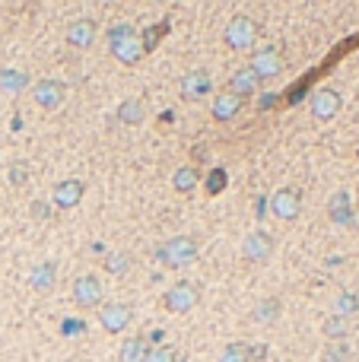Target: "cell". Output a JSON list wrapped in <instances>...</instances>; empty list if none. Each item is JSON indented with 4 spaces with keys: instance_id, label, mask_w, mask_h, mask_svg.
<instances>
[{
    "instance_id": "5",
    "label": "cell",
    "mask_w": 359,
    "mask_h": 362,
    "mask_svg": "<svg viewBox=\"0 0 359 362\" xmlns=\"http://www.w3.org/2000/svg\"><path fill=\"white\" fill-rule=\"evenodd\" d=\"M32 99L39 108L54 111V108H61L64 99H67V86H64L61 80H54V76H45V80H39L32 86Z\"/></svg>"
},
{
    "instance_id": "32",
    "label": "cell",
    "mask_w": 359,
    "mask_h": 362,
    "mask_svg": "<svg viewBox=\"0 0 359 362\" xmlns=\"http://www.w3.org/2000/svg\"><path fill=\"white\" fill-rule=\"evenodd\" d=\"M25 181H29V165L25 162H13L10 165V184H25Z\"/></svg>"
},
{
    "instance_id": "23",
    "label": "cell",
    "mask_w": 359,
    "mask_h": 362,
    "mask_svg": "<svg viewBox=\"0 0 359 362\" xmlns=\"http://www.w3.org/2000/svg\"><path fill=\"white\" fill-rule=\"evenodd\" d=\"M197 181H201L197 169H194V165H182V169L172 175V188H175L178 194H191V191L197 188Z\"/></svg>"
},
{
    "instance_id": "25",
    "label": "cell",
    "mask_w": 359,
    "mask_h": 362,
    "mask_svg": "<svg viewBox=\"0 0 359 362\" xmlns=\"http://www.w3.org/2000/svg\"><path fill=\"white\" fill-rule=\"evenodd\" d=\"M350 334V318H340V315H331L325 321V337L331 340H347Z\"/></svg>"
},
{
    "instance_id": "4",
    "label": "cell",
    "mask_w": 359,
    "mask_h": 362,
    "mask_svg": "<svg viewBox=\"0 0 359 362\" xmlns=\"http://www.w3.org/2000/svg\"><path fill=\"white\" fill-rule=\"evenodd\" d=\"M197 302H201V289L194 286V283H188V280H178L175 286H168L166 296H162V305H166L172 315L191 312Z\"/></svg>"
},
{
    "instance_id": "20",
    "label": "cell",
    "mask_w": 359,
    "mask_h": 362,
    "mask_svg": "<svg viewBox=\"0 0 359 362\" xmlns=\"http://www.w3.org/2000/svg\"><path fill=\"white\" fill-rule=\"evenodd\" d=\"M280 299L276 296H268V299H261L254 308H251V321H258V324H274L276 318H280Z\"/></svg>"
},
{
    "instance_id": "30",
    "label": "cell",
    "mask_w": 359,
    "mask_h": 362,
    "mask_svg": "<svg viewBox=\"0 0 359 362\" xmlns=\"http://www.w3.org/2000/svg\"><path fill=\"white\" fill-rule=\"evenodd\" d=\"M162 32H166V25H150L146 32L140 35V45H143V51H153L159 45V39H162Z\"/></svg>"
},
{
    "instance_id": "19",
    "label": "cell",
    "mask_w": 359,
    "mask_h": 362,
    "mask_svg": "<svg viewBox=\"0 0 359 362\" xmlns=\"http://www.w3.org/2000/svg\"><path fill=\"white\" fill-rule=\"evenodd\" d=\"M150 340L146 337H140V334H137V337H131V340H124V343H121V350H118V362H143L146 359V353H150Z\"/></svg>"
},
{
    "instance_id": "16",
    "label": "cell",
    "mask_w": 359,
    "mask_h": 362,
    "mask_svg": "<svg viewBox=\"0 0 359 362\" xmlns=\"http://www.w3.org/2000/svg\"><path fill=\"white\" fill-rule=\"evenodd\" d=\"M213 121H219V124H226V121H232L239 111H242V99L239 96H232V92L226 89V92H217V99H213Z\"/></svg>"
},
{
    "instance_id": "18",
    "label": "cell",
    "mask_w": 359,
    "mask_h": 362,
    "mask_svg": "<svg viewBox=\"0 0 359 362\" xmlns=\"http://www.w3.org/2000/svg\"><path fill=\"white\" fill-rule=\"evenodd\" d=\"M327 213L337 226H350L353 222V204H350V194L347 191H337L334 198L327 200Z\"/></svg>"
},
{
    "instance_id": "13",
    "label": "cell",
    "mask_w": 359,
    "mask_h": 362,
    "mask_svg": "<svg viewBox=\"0 0 359 362\" xmlns=\"http://www.w3.org/2000/svg\"><path fill=\"white\" fill-rule=\"evenodd\" d=\"M54 206H61V210H70V206H76L80 200H83V194H86V184L80 178H64V181H58L54 184Z\"/></svg>"
},
{
    "instance_id": "3",
    "label": "cell",
    "mask_w": 359,
    "mask_h": 362,
    "mask_svg": "<svg viewBox=\"0 0 359 362\" xmlns=\"http://www.w3.org/2000/svg\"><path fill=\"white\" fill-rule=\"evenodd\" d=\"M258 23L251 17H245V13H239V17H232L229 23H226V45L232 51H248L254 41H258Z\"/></svg>"
},
{
    "instance_id": "1",
    "label": "cell",
    "mask_w": 359,
    "mask_h": 362,
    "mask_svg": "<svg viewBox=\"0 0 359 362\" xmlns=\"http://www.w3.org/2000/svg\"><path fill=\"white\" fill-rule=\"evenodd\" d=\"M109 48L111 54H115L118 64H124V67H134L137 61L146 54L140 45V35H137V29L131 23H118L109 29Z\"/></svg>"
},
{
    "instance_id": "15",
    "label": "cell",
    "mask_w": 359,
    "mask_h": 362,
    "mask_svg": "<svg viewBox=\"0 0 359 362\" xmlns=\"http://www.w3.org/2000/svg\"><path fill=\"white\" fill-rule=\"evenodd\" d=\"M64 39H67L70 48H89L92 41H96V23L92 19H74V23L67 25V32H64Z\"/></svg>"
},
{
    "instance_id": "6",
    "label": "cell",
    "mask_w": 359,
    "mask_h": 362,
    "mask_svg": "<svg viewBox=\"0 0 359 362\" xmlns=\"http://www.w3.org/2000/svg\"><path fill=\"white\" fill-rule=\"evenodd\" d=\"M270 213L276 216V220L283 222H292L296 216L302 213V194L296 188H280L270 194Z\"/></svg>"
},
{
    "instance_id": "34",
    "label": "cell",
    "mask_w": 359,
    "mask_h": 362,
    "mask_svg": "<svg viewBox=\"0 0 359 362\" xmlns=\"http://www.w3.org/2000/svg\"><path fill=\"white\" fill-rule=\"evenodd\" d=\"M258 359H268V346L264 343L248 346V362H258Z\"/></svg>"
},
{
    "instance_id": "9",
    "label": "cell",
    "mask_w": 359,
    "mask_h": 362,
    "mask_svg": "<svg viewBox=\"0 0 359 362\" xmlns=\"http://www.w3.org/2000/svg\"><path fill=\"white\" fill-rule=\"evenodd\" d=\"M74 305L76 308H99L102 305V283L99 277H76L74 280Z\"/></svg>"
},
{
    "instance_id": "35",
    "label": "cell",
    "mask_w": 359,
    "mask_h": 362,
    "mask_svg": "<svg viewBox=\"0 0 359 362\" xmlns=\"http://www.w3.org/2000/svg\"><path fill=\"white\" fill-rule=\"evenodd\" d=\"M194 156H197V159H207V156H210V149H204V147H197V149H194Z\"/></svg>"
},
{
    "instance_id": "12",
    "label": "cell",
    "mask_w": 359,
    "mask_h": 362,
    "mask_svg": "<svg viewBox=\"0 0 359 362\" xmlns=\"http://www.w3.org/2000/svg\"><path fill=\"white\" fill-rule=\"evenodd\" d=\"M286 67V61H283V54L276 48H261V51H254V61H251V70L261 76V83L264 80H270V76H276L280 70Z\"/></svg>"
},
{
    "instance_id": "11",
    "label": "cell",
    "mask_w": 359,
    "mask_h": 362,
    "mask_svg": "<svg viewBox=\"0 0 359 362\" xmlns=\"http://www.w3.org/2000/svg\"><path fill=\"white\" fill-rule=\"evenodd\" d=\"M309 108H312V115H315L318 121H331V118L340 111V92L331 89V86H321V89H315Z\"/></svg>"
},
{
    "instance_id": "10",
    "label": "cell",
    "mask_w": 359,
    "mask_h": 362,
    "mask_svg": "<svg viewBox=\"0 0 359 362\" xmlns=\"http://www.w3.org/2000/svg\"><path fill=\"white\" fill-rule=\"evenodd\" d=\"M213 92V80H210L207 70H188L182 76V99L188 102H201Z\"/></svg>"
},
{
    "instance_id": "2",
    "label": "cell",
    "mask_w": 359,
    "mask_h": 362,
    "mask_svg": "<svg viewBox=\"0 0 359 362\" xmlns=\"http://www.w3.org/2000/svg\"><path fill=\"white\" fill-rule=\"evenodd\" d=\"M153 257L156 261H162L166 267H188V264L197 257V242L191 239V235H175V239H168L166 245L153 248Z\"/></svg>"
},
{
    "instance_id": "22",
    "label": "cell",
    "mask_w": 359,
    "mask_h": 362,
    "mask_svg": "<svg viewBox=\"0 0 359 362\" xmlns=\"http://www.w3.org/2000/svg\"><path fill=\"white\" fill-rule=\"evenodd\" d=\"M25 86H29V76L23 74V70H17V67H3L0 70V89L10 92V96H17V92H23Z\"/></svg>"
},
{
    "instance_id": "14",
    "label": "cell",
    "mask_w": 359,
    "mask_h": 362,
    "mask_svg": "<svg viewBox=\"0 0 359 362\" xmlns=\"http://www.w3.org/2000/svg\"><path fill=\"white\" fill-rule=\"evenodd\" d=\"M229 92L232 96H239V99H251V96H258L261 92V76L251 70V67H239L232 74V80H229Z\"/></svg>"
},
{
    "instance_id": "27",
    "label": "cell",
    "mask_w": 359,
    "mask_h": 362,
    "mask_svg": "<svg viewBox=\"0 0 359 362\" xmlns=\"http://www.w3.org/2000/svg\"><path fill=\"white\" fill-rule=\"evenodd\" d=\"M359 312V296L356 292H340L334 302V315H340V318H350V315Z\"/></svg>"
},
{
    "instance_id": "31",
    "label": "cell",
    "mask_w": 359,
    "mask_h": 362,
    "mask_svg": "<svg viewBox=\"0 0 359 362\" xmlns=\"http://www.w3.org/2000/svg\"><path fill=\"white\" fill-rule=\"evenodd\" d=\"M29 216H32L35 222L51 220V204L48 200H32V204H29Z\"/></svg>"
},
{
    "instance_id": "24",
    "label": "cell",
    "mask_w": 359,
    "mask_h": 362,
    "mask_svg": "<svg viewBox=\"0 0 359 362\" xmlns=\"http://www.w3.org/2000/svg\"><path fill=\"white\" fill-rule=\"evenodd\" d=\"M134 267V255L131 251H111V255H105V270L111 273V277H121V273H127Z\"/></svg>"
},
{
    "instance_id": "26",
    "label": "cell",
    "mask_w": 359,
    "mask_h": 362,
    "mask_svg": "<svg viewBox=\"0 0 359 362\" xmlns=\"http://www.w3.org/2000/svg\"><path fill=\"white\" fill-rule=\"evenodd\" d=\"M321 362H350V346L347 340H331L321 353Z\"/></svg>"
},
{
    "instance_id": "21",
    "label": "cell",
    "mask_w": 359,
    "mask_h": 362,
    "mask_svg": "<svg viewBox=\"0 0 359 362\" xmlns=\"http://www.w3.org/2000/svg\"><path fill=\"white\" fill-rule=\"evenodd\" d=\"M118 121L121 124H131V127H137V124L146 118V108H143L140 99H124L121 105H118Z\"/></svg>"
},
{
    "instance_id": "17",
    "label": "cell",
    "mask_w": 359,
    "mask_h": 362,
    "mask_svg": "<svg viewBox=\"0 0 359 362\" xmlns=\"http://www.w3.org/2000/svg\"><path fill=\"white\" fill-rule=\"evenodd\" d=\"M54 283H58V267H54V264L42 261V264H35L32 270H29V286L39 289V292H51Z\"/></svg>"
},
{
    "instance_id": "8",
    "label": "cell",
    "mask_w": 359,
    "mask_h": 362,
    "mask_svg": "<svg viewBox=\"0 0 359 362\" xmlns=\"http://www.w3.org/2000/svg\"><path fill=\"white\" fill-rule=\"evenodd\" d=\"M242 255H245V261H251V264L270 261V255H274V235L264 232V229L248 232L245 242H242Z\"/></svg>"
},
{
    "instance_id": "33",
    "label": "cell",
    "mask_w": 359,
    "mask_h": 362,
    "mask_svg": "<svg viewBox=\"0 0 359 362\" xmlns=\"http://www.w3.org/2000/svg\"><path fill=\"white\" fill-rule=\"evenodd\" d=\"M223 184H226V172H223V169H217V172L207 178V194H219Z\"/></svg>"
},
{
    "instance_id": "29",
    "label": "cell",
    "mask_w": 359,
    "mask_h": 362,
    "mask_svg": "<svg viewBox=\"0 0 359 362\" xmlns=\"http://www.w3.org/2000/svg\"><path fill=\"white\" fill-rule=\"evenodd\" d=\"M143 362H184V356H175L168 346H150V353Z\"/></svg>"
},
{
    "instance_id": "28",
    "label": "cell",
    "mask_w": 359,
    "mask_h": 362,
    "mask_svg": "<svg viewBox=\"0 0 359 362\" xmlns=\"http://www.w3.org/2000/svg\"><path fill=\"white\" fill-rule=\"evenodd\" d=\"M217 362H248V343H239V340L229 343L223 353H219Z\"/></svg>"
},
{
    "instance_id": "36",
    "label": "cell",
    "mask_w": 359,
    "mask_h": 362,
    "mask_svg": "<svg viewBox=\"0 0 359 362\" xmlns=\"http://www.w3.org/2000/svg\"><path fill=\"white\" fill-rule=\"evenodd\" d=\"M67 362H83V359H67Z\"/></svg>"
},
{
    "instance_id": "7",
    "label": "cell",
    "mask_w": 359,
    "mask_h": 362,
    "mask_svg": "<svg viewBox=\"0 0 359 362\" xmlns=\"http://www.w3.org/2000/svg\"><path fill=\"white\" fill-rule=\"evenodd\" d=\"M134 321V312H131V305L124 302H105L99 312V324L105 334H121L127 330V324Z\"/></svg>"
}]
</instances>
